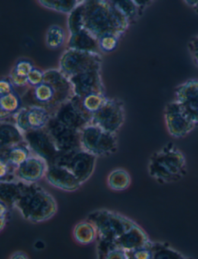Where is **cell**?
Instances as JSON below:
<instances>
[{
  "mask_svg": "<svg viewBox=\"0 0 198 259\" xmlns=\"http://www.w3.org/2000/svg\"><path fill=\"white\" fill-rule=\"evenodd\" d=\"M74 97L69 78L60 70L51 69L44 72L43 81L36 87H30L25 92L22 102L27 107H43L53 116L55 112L65 102Z\"/></svg>",
  "mask_w": 198,
  "mask_h": 259,
  "instance_id": "6da1fadb",
  "label": "cell"
},
{
  "mask_svg": "<svg viewBox=\"0 0 198 259\" xmlns=\"http://www.w3.org/2000/svg\"><path fill=\"white\" fill-rule=\"evenodd\" d=\"M84 29L97 40L106 35L120 38L130 23L112 4L106 0L83 1Z\"/></svg>",
  "mask_w": 198,
  "mask_h": 259,
  "instance_id": "7a4b0ae2",
  "label": "cell"
},
{
  "mask_svg": "<svg viewBox=\"0 0 198 259\" xmlns=\"http://www.w3.org/2000/svg\"><path fill=\"white\" fill-rule=\"evenodd\" d=\"M148 172L161 184L177 183L187 174L186 157L175 145L168 143L151 155Z\"/></svg>",
  "mask_w": 198,
  "mask_h": 259,
  "instance_id": "3957f363",
  "label": "cell"
},
{
  "mask_svg": "<svg viewBox=\"0 0 198 259\" xmlns=\"http://www.w3.org/2000/svg\"><path fill=\"white\" fill-rule=\"evenodd\" d=\"M16 208L23 219L37 224L54 218L58 212V203L49 192L35 183L27 184Z\"/></svg>",
  "mask_w": 198,
  "mask_h": 259,
  "instance_id": "277c9868",
  "label": "cell"
},
{
  "mask_svg": "<svg viewBox=\"0 0 198 259\" xmlns=\"http://www.w3.org/2000/svg\"><path fill=\"white\" fill-rule=\"evenodd\" d=\"M95 227L98 241L115 243L135 224L133 221L126 216L109 210L102 209L93 211L86 218Z\"/></svg>",
  "mask_w": 198,
  "mask_h": 259,
  "instance_id": "5b68a950",
  "label": "cell"
},
{
  "mask_svg": "<svg viewBox=\"0 0 198 259\" xmlns=\"http://www.w3.org/2000/svg\"><path fill=\"white\" fill-rule=\"evenodd\" d=\"M81 147L95 157L108 156L117 150V138L114 134L93 124H88L81 131Z\"/></svg>",
  "mask_w": 198,
  "mask_h": 259,
  "instance_id": "8992f818",
  "label": "cell"
},
{
  "mask_svg": "<svg viewBox=\"0 0 198 259\" xmlns=\"http://www.w3.org/2000/svg\"><path fill=\"white\" fill-rule=\"evenodd\" d=\"M103 58L100 53L68 49L60 59V71L70 78L91 70H101Z\"/></svg>",
  "mask_w": 198,
  "mask_h": 259,
  "instance_id": "52a82bcc",
  "label": "cell"
},
{
  "mask_svg": "<svg viewBox=\"0 0 198 259\" xmlns=\"http://www.w3.org/2000/svg\"><path fill=\"white\" fill-rule=\"evenodd\" d=\"M97 157L83 148L61 154L55 164L65 167L76 176L81 183L88 181L94 172Z\"/></svg>",
  "mask_w": 198,
  "mask_h": 259,
  "instance_id": "ba28073f",
  "label": "cell"
},
{
  "mask_svg": "<svg viewBox=\"0 0 198 259\" xmlns=\"http://www.w3.org/2000/svg\"><path fill=\"white\" fill-rule=\"evenodd\" d=\"M124 121L125 109L122 102L117 99L108 98L103 107L93 114L91 123L105 132L116 135Z\"/></svg>",
  "mask_w": 198,
  "mask_h": 259,
  "instance_id": "9c48e42d",
  "label": "cell"
},
{
  "mask_svg": "<svg viewBox=\"0 0 198 259\" xmlns=\"http://www.w3.org/2000/svg\"><path fill=\"white\" fill-rule=\"evenodd\" d=\"M24 138L32 155L44 160L48 166L55 164L61 153L45 128L27 132L24 134Z\"/></svg>",
  "mask_w": 198,
  "mask_h": 259,
  "instance_id": "30bf717a",
  "label": "cell"
},
{
  "mask_svg": "<svg viewBox=\"0 0 198 259\" xmlns=\"http://www.w3.org/2000/svg\"><path fill=\"white\" fill-rule=\"evenodd\" d=\"M164 120L167 132L175 138H184L193 132L196 126L175 100L166 105Z\"/></svg>",
  "mask_w": 198,
  "mask_h": 259,
  "instance_id": "8fae6325",
  "label": "cell"
},
{
  "mask_svg": "<svg viewBox=\"0 0 198 259\" xmlns=\"http://www.w3.org/2000/svg\"><path fill=\"white\" fill-rule=\"evenodd\" d=\"M45 129L52 136L61 154L81 149V132L62 124L52 116Z\"/></svg>",
  "mask_w": 198,
  "mask_h": 259,
  "instance_id": "7c38bea8",
  "label": "cell"
},
{
  "mask_svg": "<svg viewBox=\"0 0 198 259\" xmlns=\"http://www.w3.org/2000/svg\"><path fill=\"white\" fill-rule=\"evenodd\" d=\"M52 117V114L46 109L32 106L20 109L14 115V123L25 134L46 127Z\"/></svg>",
  "mask_w": 198,
  "mask_h": 259,
  "instance_id": "4fadbf2b",
  "label": "cell"
},
{
  "mask_svg": "<svg viewBox=\"0 0 198 259\" xmlns=\"http://www.w3.org/2000/svg\"><path fill=\"white\" fill-rule=\"evenodd\" d=\"M74 96L85 97L90 94L106 95L104 85L101 76V70H91L70 77Z\"/></svg>",
  "mask_w": 198,
  "mask_h": 259,
  "instance_id": "5bb4252c",
  "label": "cell"
},
{
  "mask_svg": "<svg viewBox=\"0 0 198 259\" xmlns=\"http://www.w3.org/2000/svg\"><path fill=\"white\" fill-rule=\"evenodd\" d=\"M175 100L198 124V80H187L176 88Z\"/></svg>",
  "mask_w": 198,
  "mask_h": 259,
  "instance_id": "9a60e30c",
  "label": "cell"
},
{
  "mask_svg": "<svg viewBox=\"0 0 198 259\" xmlns=\"http://www.w3.org/2000/svg\"><path fill=\"white\" fill-rule=\"evenodd\" d=\"M45 179L49 185L65 192L76 191L82 185L69 170L58 164L48 166Z\"/></svg>",
  "mask_w": 198,
  "mask_h": 259,
  "instance_id": "2e32d148",
  "label": "cell"
},
{
  "mask_svg": "<svg viewBox=\"0 0 198 259\" xmlns=\"http://www.w3.org/2000/svg\"><path fill=\"white\" fill-rule=\"evenodd\" d=\"M48 165L46 161L32 155L16 170L17 179L27 184H35L45 178Z\"/></svg>",
  "mask_w": 198,
  "mask_h": 259,
  "instance_id": "e0dca14e",
  "label": "cell"
},
{
  "mask_svg": "<svg viewBox=\"0 0 198 259\" xmlns=\"http://www.w3.org/2000/svg\"><path fill=\"white\" fill-rule=\"evenodd\" d=\"M118 248H122L127 252L131 253L140 248L148 247L153 241L140 226L135 223L127 231L124 233L116 241Z\"/></svg>",
  "mask_w": 198,
  "mask_h": 259,
  "instance_id": "ac0fdd59",
  "label": "cell"
},
{
  "mask_svg": "<svg viewBox=\"0 0 198 259\" xmlns=\"http://www.w3.org/2000/svg\"><path fill=\"white\" fill-rule=\"evenodd\" d=\"M53 116L60 123L78 132L91 124L89 120L78 110L71 100L61 105Z\"/></svg>",
  "mask_w": 198,
  "mask_h": 259,
  "instance_id": "d6986e66",
  "label": "cell"
},
{
  "mask_svg": "<svg viewBox=\"0 0 198 259\" xmlns=\"http://www.w3.org/2000/svg\"><path fill=\"white\" fill-rule=\"evenodd\" d=\"M107 99L108 97H106V95L94 93V94H90L83 97L74 96L71 100L78 110L91 123L93 114L103 107V105Z\"/></svg>",
  "mask_w": 198,
  "mask_h": 259,
  "instance_id": "ffe728a7",
  "label": "cell"
},
{
  "mask_svg": "<svg viewBox=\"0 0 198 259\" xmlns=\"http://www.w3.org/2000/svg\"><path fill=\"white\" fill-rule=\"evenodd\" d=\"M27 183L20 180L11 182H0V203L7 207H16L17 202L24 192Z\"/></svg>",
  "mask_w": 198,
  "mask_h": 259,
  "instance_id": "44dd1931",
  "label": "cell"
},
{
  "mask_svg": "<svg viewBox=\"0 0 198 259\" xmlns=\"http://www.w3.org/2000/svg\"><path fill=\"white\" fill-rule=\"evenodd\" d=\"M67 47L68 49L90 53H99L100 51L98 40L84 29L70 35Z\"/></svg>",
  "mask_w": 198,
  "mask_h": 259,
  "instance_id": "7402d4cb",
  "label": "cell"
},
{
  "mask_svg": "<svg viewBox=\"0 0 198 259\" xmlns=\"http://www.w3.org/2000/svg\"><path fill=\"white\" fill-rule=\"evenodd\" d=\"M24 134L15 123L1 121L0 124V151L24 143Z\"/></svg>",
  "mask_w": 198,
  "mask_h": 259,
  "instance_id": "603a6c76",
  "label": "cell"
},
{
  "mask_svg": "<svg viewBox=\"0 0 198 259\" xmlns=\"http://www.w3.org/2000/svg\"><path fill=\"white\" fill-rule=\"evenodd\" d=\"M31 155V151L26 141L5 151H0V159L4 160L16 168L20 166Z\"/></svg>",
  "mask_w": 198,
  "mask_h": 259,
  "instance_id": "cb8c5ba5",
  "label": "cell"
},
{
  "mask_svg": "<svg viewBox=\"0 0 198 259\" xmlns=\"http://www.w3.org/2000/svg\"><path fill=\"white\" fill-rule=\"evenodd\" d=\"M74 241L82 245H88L97 240V232L91 221L86 219L80 221L73 229Z\"/></svg>",
  "mask_w": 198,
  "mask_h": 259,
  "instance_id": "d4e9b609",
  "label": "cell"
},
{
  "mask_svg": "<svg viewBox=\"0 0 198 259\" xmlns=\"http://www.w3.org/2000/svg\"><path fill=\"white\" fill-rule=\"evenodd\" d=\"M22 98L17 91L7 95L0 96V116L1 121L9 116L15 115L22 108Z\"/></svg>",
  "mask_w": 198,
  "mask_h": 259,
  "instance_id": "484cf974",
  "label": "cell"
},
{
  "mask_svg": "<svg viewBox=\"0 0 198 259\" xmlns=\"http://www.w3.org/2000/svg\"><path fill=\"white\" fill-rule=\"evenodd\" d=\"M107 184L112 190L124 191L130 186V175L122 168L113 170L108 176Z\"/></svg>",
  "mask_w": 198,
  "mask_h": 259,
  "instance_id": "4316f807",
  "label": "cell"
},
{
  "mask_svg": "<svg viewBox=\"0 0 198 259\" xmlns=\"http://www.w3.org/2000/svg\"><path fill=\"white\" fill-rule=\"evenodd\" d=\"M39 4L45 8L62 14H71V12L76 8L81 1L77 0H40Z\"/></svg>",
  "mask_w": 198,
  "mask_h": 259,
  "instance_id": "83f0119b",
  "label": "cell"
},
{
  "mask_svg": "<svg viewBox=\"0 0 198 259\" xmlns=\"http://www.w3.org/2000/svg\"><path fill=\"white\" fill-rule=\"evenodd\" d=\"M153 259H188L167 244L153 242Z\"/></svg>",
  "mask_w": 198,
  "mask_h": 259,
  "instance_id": "f1b7e54d",
  "label": "cell"
},
{
  "mask_svg": "<svg viewBox=\"0 0 198 259\" xmlns=\"http://www.w3.org/2000/svg\"><path fill=\"white\" fill-rule=\"evenodd\" d=\"M66 34L62 27L52 25L48 28L46 33V45L49 49H58L65 44Z\"/></svg>",
  "mask_w": 198,
  "mask_h": 259,
  "instance_id": "f546056e",
  "label": "cell"
},
{
  "mask_svg": "<svg viewBox=\"0 0 198 259\" xmlns=\"http://www.w3.org/2000/svg\"><path fill=\"white\" fill-rule=\"evenodd\" d=\"M112 4L124 17L127 19L130 24L135 21L136 17L140 16L139 8L135 4V1L117 0V1H112Z\"/></svg>",
  "mask_w": 198,
  "mask_h": 259,
  "instance_id": "4dcf8cb0",
  "label": "cell"
},
{
  "mask_svg": "<svg viewBox=\"0 0 198 259\" xmlns=\"http://www.w3.org/2000/svg\"><path fill=\"white\" fill-rule=\"evenodd\" d=\"M83 1L68 16V28L70 35L84 30V14Z\"/></svg>",
  "mask_w": 198,
  "mask_h": 259,
  "instance_id": "1f68e13d",
  "label": "cell"
},
{
  "mask_svg": "<svg viewBox=\"0 0 198 259\" xmlns=\"http://www.w3.org/2000/svg\"><path fill=\"white\" fill-rule=\"evenodd\" d=\"M119 39L114 35H106L98 40L99 49L105 53L114 52L119 44Z\"/></svg>",
  "mask_w": 198,
  "mask_h": 259,
  "instance_id": "d6a6232c",
  "label": "cell"
},
{
  "mask_svg": "<svg viewBox=\"0 0 198 259\" xmlns=\"http://www.w3.org/2000/svg\"><path fill=\"white\" fill-rule=\"evenodd\" d=\"M34 68L33 64L27 60H20L17 62L13 69L17 75L22 77H27L32 70Z\"/></svg>",
  "mask_w": 198,
  "mask_h": 259,
  "instance_id": "836d02e7",
  "label": "cell"
},
{
  "mask_svg": "<svg viewBox=\"0 0 198 259\" xmlns=\"http://www.w3.org/2000/svg\"><path fill=\"white\" fill-rule=\"evenodd\" d=\"M43 78H44V72L39 68H33L27 76L29 87H37L43 82Z\"/></svg>",
  "mask_w": 198,
  "mask_h": 259,
  "instance_id": "e575fe53",
  "label": "cell"
},
{
  "mask_svg": "<svg viewBox=\"0 0 198 259\" xmlns=\"http://www.w3.org/2000/svg\"><path fill=\"white\" fill-rule=\"evenodd\" d=\"M104 259H131V256L129 252L116 246L106 254Z\"/></svg>",
  "mask_w": 198,
  "mask_h": 259,
  "instance_id": "d590c367",
  "label": "cell"
},
{
  "mask_svg": "<svg viewBox=\"0 0 198 259\" xmlns=\"http://www.w3.org/2000/svg\"><path fill=\"white\" fill-rule=\"evenodd\" d=\"M9 79L10 80L13 85L14 87H17V88H23V87L29 85L27 77H22L20 75H17L14 69L11 70L10 76H9Z\"/></svg>",
  "mask_w": 198,
  "mask_h": 259,
  "instance_id": "8d00e7d4",
  "label": "cell"
},
{
  "mask_svg": "<svg viewBox=\"0 0 198 259\" xmlns=\"http://www.w3.org/2000/svg\"><path fill=\"white\" fill-rule=\"evenodd\" d=\"M151 245L129 253L131 259H153V251Z\"/></svg>",
  "mask_w": 198,
  "mask_h": 259,
  "instance_id": "74e56055",
  "label": "cell"
},
{
  "mask_svg": "<svg viewBox=\"0 0 198 259\" xmlns=\"http://www.w3.org/2000/svg\"><path fill=\"white\" fill-rule=\"evenodd\" d=\"M188 51L193 63L198 68V35L190 39L188 43Z\"/></svg>",
  "mask_w": 198,
  "mask_h": 259,
  "instance_id": "f35d334b",
  "label": "cell"
},
{
  "mask_svg": "<svg viewBox=\"0 0 198 259\" xmlns=\"http://www.w3.org/2000/svg\"><path fill=\"white\" fill-rule=\"evenodd\" d=\"M10 210V208L0 203V229H1V231H4L6 225H7V223L8 222Z\"/></svg>",
  "mask_w": 198,
  "mask_h": 259,
  "instance_id": "ab89813d",
  "label": "cell"
},
{
  "mask_svg": "<svg viewBox=\"0 0 198 259\" xmlns=\"http://www.w3.org/2000/svg\"><path fill=\"white\" fill-rule=\"evenodd\" d=\"M15 91L14 85L10 80L2 79L0 81V96L7 95Z\"/></svg>",
  "mask_w": 198,
  "mask_h": 259,
  "instance_id": "60d3db41",
  "label": "cell"
},
{
  "mask_svg": "<svg viewBox=\"0 0 198 259\" xmlns=\"http://www.w3.org/2000/svg\"><path fill=\"white\" fill-rule=\"evenodd\" d=\"M10 259H30L28 255L23 251H16L10 256Z\"/></svg>",
  "mask_w": 198,
  "mask_h": 259,
  "instance_id": "b9f144b4",
  "label": "cell"
},
{
  "mask_svg": "<svg viewBox=\"0 0 198 259\" xmlns=\"http://www.w3.org/2000/svg\"><path fill=\"white\" fill-rule=\"evenodd\" d=\"M151 1H135V4L137 6L139 10V14H142V12L143 11L144 9L148 6V4H151Z\"/></svg>",
  "mask_w": 198,
  "mask_h": 259,
  "instance_id": "7bdbcfd3",
  "label": "cell"
},
{
  "mask_svg": "<svg viewBox=\"0 0 198 259\" xmlns=\"http://www.w3.org/2000/svg\"><path fill=\"white\" fill-rule=\"evenodd\" d=\"M184 3L192 7L195 13L198 14V1H184Z\"/></svg>",
  "mask_w": 198,
  "mask_h": 259,
  "instance_id": "ee69618b",
  "label": "cell"
}]
</instances>
